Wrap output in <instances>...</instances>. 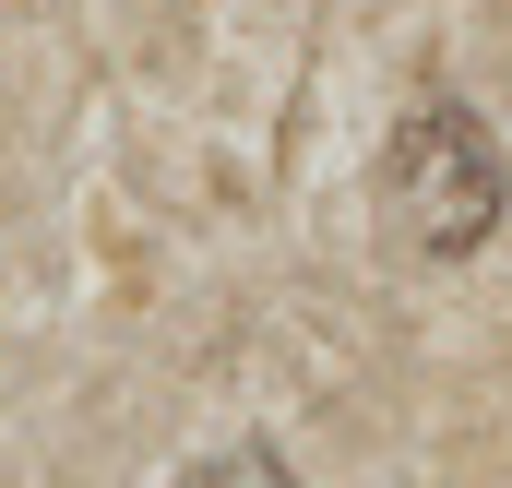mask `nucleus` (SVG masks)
Masks as SVG:
<instances>
[{"mask_svg":"<svg viewBox=\"0 0 512 488\" xmlns=\"http://www.w3.org/2000/svg\"><path fill=\"white\" fill-rule=\"evenodd\" d=\"M382 203H393V227H405V250L477 262V250L501 239V215H512V167H501V143H489V120L477 108H417V120L393 131V155H382Z\"/></svg>","mask_w":512,"mask_h":488,"instance_id":"nucleus-1","label":"nucleus"},{"mask_svg":"<svg viewBox=\"0 0 512 488\" xmlns=\"http://www.w3.org/2000/svg\"><path fill=\"white\" fill-rule=\"evenodd\" d=\"M179 488H298V477H286L262 441H227V453H203V465H191Z\"/></svg>","mask_w":512,"mask_h":488,"instance_id":"nucleus-2","label":"nucleus"}]
</instances>
